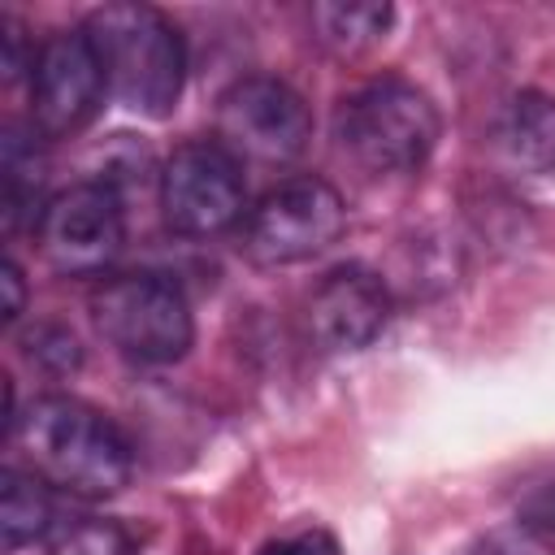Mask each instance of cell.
Instances as JSON below:
<instances>
[{
	"mask_svg": "<svg viewBox=\"0 0 555 555\" xmlns=\"http://www.w3.org/2000/svg\"><path fill=\"white\" fill-rule=\"evenodd\" d=\"M26 473L78 499H113L134 477L130 438L91 403L74 395H39L9 429Z\"/></svg>",
	"mask_w": 555,
	"mask_h": 555,
	"instance_id": "cell-1",
	"label": "cell"
},
{
	"mask_svg": "<svg viewBox=\"0 0 555 555\" xmlns=\"http://www.w3.org/2000/svg\"><path fill=\"white\" fill-rule=\"evenodd\" d=\"M82 30L91 35L108 95L139 117L165 121L186 87V43L182 30L152 4L117 0L87 13Z\"/></svg>",
	"mask_w": 555,
	"mask_h": 555,
	"instance_id": "cell-2",
	"label": "cell"
},
{
	"mask_svg": "<svg viewBox=\"0 0 555 555\" xmlns=\"http://www.w3.org/2000/svg\"><path fill=\"white\" fill-rule=\"evenodd\" d=\"M442 134L438 104L429 100L425 87L382 74L351 95L338 100L334 108V143L338 152L360 165L364 173H416Z\"/></svg>",
	"mask_w": 555,
	"mask_h": 555,
	"instance_id": "cell-3",
	"label": "cell"
},
{
	"mask_svg": "<svg viewBox=\"0 0 555 555\" xmlns=\"http://www.w3.org/2000/svg\"><path fill=\"white\" fill-rule=\"evenodd\" d=\"M95 334L130 364H173L195 343V317L178 282L160 273H113L87 299Z\"/></svg>",
	"mask_w": 555,
	"mask_h": 555,
	"instance_id": "cell-4",
	"label": "cell"
},
{
	"mask_svg": "<svg viewBox=\"0 0 555 555\" xmlns=\"http://www.w3.org/2000/svg\"><path fill=\"white\" fill-rule=\"evenodd\" d=\"M347 230V204L325 178H291L260 195L238 230V251L260 269L304 264Z\"/></svg>",
	"mask_w": 555,
	"mask_h": 555,
	"instance_id": "cell-5",
	"label": "cell"
},
{
	"mask_svg": "<svg viewBox=\"0 0 555 555\" xmlns=\"http://www.w3.org/2000/svg\"><path fill=\"white\" fill-rule=\"evenodd\" d=\"M243 165L217 139H195L173 147L160 169V212L182 238H212L238 225L247 212Z\"/></svg>",
	"mask_w": 555,
	"mask_h": 555,
	"instance_id": "cell-6",
	"label": "cell"
},
{
	"mask_svg": "<svg viewBox=\"0 0 555 555\" xmlns=\"http://www.w3.org/2000/svg\"><path fill=\"white\" fill-rule=\"evenodd\" d=\"M312 139V113L304 95L269 74H247L230 82L217 100V143L238 160L286 165Z\"/></svg>",
	"mask_w": 555,
	"mask_h": 555,
	"instance_id": "cell-7",
	"label": "cell"
},
{
	"mask_svg": "<svg viewBox=\"0 0 555 555\" xmlns=\"http://www.w3.org/2000/svg\"><path fill=\"white\" fill-rule=\"evenodd\" d=\"M39 256L69 278L104 273L126 243V212L108 182H78L56 191L30 225Z\"/></svg>",
	"mask_w": 555,
	"mask_h": 555,
	"instance_id": "cell-8",
	"label": "cell"
},
{
	"mask_svg": "<svg viewBox=\"0 0 555 555\" xmlns=\"http://www.w3.org/2000/svg\"><path fill=\"white\" fill-rule=\"evenodd\" d=\"M104 95H108V78L82 26L56 30L39 43L30 69V117L39 134L48 139L82 134L100 117Z\"/></svg>",
	"mask_w": 555,
	"mask_h": 555,
	"instance_id": "cell-9",
	"label": "cell"
},
{
	"mask_svg": "<svg viewBox=\"0 0 555 555\" xmlns=\"http://www.w3.org/2000/svg\"><path fill=\"white\" fill-rule=\"evenodd\" d=\"M395 299L369 264L330 269L308 299V334L321 351H364L390 325Z\"/></svg>",
	"mask_w": 555,
	"mask_h": 555,
	"instance_id": "cell-10",
	"label": "cell"
},
{
	"mask_svg": "<svg viewBox=\"0 0 555 555\" xmlns=\"http://www.w3.org/2000/svg\"><path fill=\"white\" fill-rule=\"evenodd\" d=\"M499 156L533 178L555 173V95L546 91H516L494 126Z\"/></svg>",
	"mask_w": 555,
	"mask_h": 555,
	"instance_id": "cell-11",
	"label": "cell"
},
{
	"mask_svg": "<svg viewBox=\"0 0 555 555\" xmlns=\"http://www.w3.org/2000/svg\"><path fill=\"white\" fill-rule=\"evenodd\" d=\"M395 26V9L390 4H347V0H321L312 4V30L317 43L338 56V61H360L364 52H373Z\"/></svg>",
	"mask_w": 555,
	"mask_h": 555,
	"instance_id": "cell-12",
	"label": "cell"
},
{
	"mask_svg": "<svg viewBox=\"0 0 555 555\" xmlns=\"http://www.w3.org/2000/svg\"><path fill=\"white\" fill-rule=\"evenodd\" d=\"M0 525H4V546L9 551H22L39 538L52 533L56 525V512H52V499L43 490V481L26 468H4V486H0Z\"/></svg>",
	"mask_w": 555,
	"mask_h": 555,
	"instance_id": "cell-13",
	"label": "cell"
},
{
	"mask_svg": "<svg viewBox=\"0 0 555 555\" xmlns=\"http://www.w3.org/2000/svg\"><path fill=\"white\" fill-rule=\"evenodd\" d=\"M52 555H134V538L108 520H74L52 542Z\"/></svg>",
	"mask_w": 555,
	"mask_h": 555,
	"instance_id": "cell-14",
	"label": "cell"
},
{
	"mask_svg": "<svg viewBox=\"0 0 555 555\" xmlns=\"http://www.w3.org/2000/svg\"><path fill=\"white\" fill-rule=\"evenodd\" d=\"M22 343H26L22 351H26L39 369H48V373H74V369L82 364V351H78L74 334L61 330V325H35Z\"/></svg>",
	"mask_w": 555,
	"mask_h": 555,
	"instance_id": "cell-15",
	"label": "cell"
},
{
	"mask_svg": "<svg viewBox=\"0 0 555 555\" xmlns=\"http://www.w3.org/2000/svg\"><path fill=\"white\" fill-rule=\"evenodd\" d=\"M256 555H343V546L325 525H304V529H291V533L260 542Z\"/></svg>",
	"mask_w": 555,
	"mask_h": 555,
	"instance_id": "cell-16",
	"label": "cell"
},
{
	"mask_svg": "<svg viewBox=\"0 0 555 555\" xmlns=\"http://www.w3.org/2000/svg\"><path fill=\"white\" fill-rule=\"evenodd\" d=\"M520 525L533 529L538 538L555 542V481H542L520 499Z\"/></svg>",
	"mask_w": 555,
	"mask_h": 555,
	"instance_id": "cell-17",
	"label": "cell"
},
{
	"mask_svg": "<svg viewBox=\"0 0 555 555\" xmlns=\"http://www.w3.org/2000/svg\"><path fill=\"white\" fill-rule=\"evenodd\" d=\"M0 286H4V325H17V317L26 312V282H22L17 260H4Z\"/></svg>",
	"mask_w": 555,
	"mask_h": 555,
	"instance_id": "cell-18",
	"label": "cell"
}]
</instances>
